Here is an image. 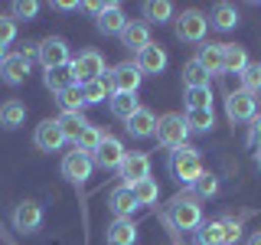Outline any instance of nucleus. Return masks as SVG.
<instances>
[{
  "label": "nucleus",
  "instance_id": "31",
  "mask_svg": "<svg viewBox=\"0 0 261 245\" xmlns=\"http://www.w3.org/2000/svg\"><path fill=\"white\" fill-rule=\"evenodd\" d=\"M101 141H105V134H101V131H98L95 125H88V128L79 134V141H75V151L88 154V157H95V151L101 147Z\"/></svg>",
  "mask_w": 261,
  "mask_h": 245
},
{
  "label": "nucleus",
  "instance_id": "39",
  "mask_svg": "<svg viewBox=\"0 0 261 245\" xmlns=\"http://www.w3.org/2000/svg\"><path fill=\"white\" fill-rule=\"evenodd\" d=\"M36 13H39L36 0H16V4H13V16H16V20H33Z\"/></svg>",
  "mask_w": 261,
  "mask_h": 245
},
{
  "label": "nucleus",
  "instance_id": "13",
  "mask_svg": "<svg viewBox=\"0 0 261 245\" xmlns=\"http://www.w3.org/2000/svg\"><path fill=\"white\" fill-rule=\"evenodd\" d=\"M124 131H127L130 137H137V141H144V137H153V134H157V114L141 105V108H137V111L124 121Z\"/></svg>",
  "mask_w": 261,
  "mask_h": 245
},
{
  "label": "nucleus",
  "instance_id": "46",
  "mask_svg": "<svg viewBox=\"0 0 261 245\" xmlns=\"http://www.w3.org/2000/svg\"><path fill=\"white\" fill-rule=\"evenodd\" d=\"M258 170H261V151H258Z\"/></svg>",
  "mask_w": 261,
  "mask_h": 245
},
{
  "label": "nucleus",
  "instance_id": "40",
  "mask_svg": "<svg viewBox=\"0 0 261 245\" xmlns=\"http://www.w3.org/2000/svg\"><path fill=\"white\" fill-rule=\"evenodd\" d=\"M16 39V20L13 16H0V46H10Z\"/></svg>",
  "mask_w": 261,
  "mask_h": 245
},
{
  "label": "nucleus",
  "instance_id": "24",
  "mask_svg": "<svg viewBox=\"0 0 261 245\" xmlns=\"http://www.w3.org/2000/svg\"><path fill=\"white\" fill-rule=\"evenodd\" d=\"M108 105H111V114H114V118H121V121H127L130 114H134L137 108H141L137 95H127V92H111Z\"/></svg>",
  "mask_w": 261,
  "mask_h": 245
},
{
  "label": "nucleus",
  "instance_id": "18",
  "mask_svg": "<svg viewBox=\"0 0 261 245\" xmlns=\"http://www.w3.org/2000/svg\"><path fill=\"white\" fill-rule=\"evenodd\" d=\"M95 27H98V33H105V36H121L124 27H127V16H124V10H121L118 4H111L108 10L95 20Z\"/></svg>",
  "mask_w": 261,
  "mask_h": 245
},
{
  "label": "nucleus",
  "instance_id": "42",
  "mask_svg": "<svg viewBox=\"0 0 261 245\" xmlns=\"http://www.w3.org/2000/svg\"><path fill=\"white\" fill-rule=\"evenodd\" d=\"M251 144H261V114H255V121H251V134H248Z\"/></svg>",
  "mask_w": 261,
  "mask_h": 245
},
{
  "label": "nucleus",
  "instance_id": "43",
  "mask_svg": "<svg viewBox=\"0 0 261 245\" xmlns=\"http://www.w3.org/2000/svg\"><path fill=\"white\" fill-rule=\"evenodd\" d=\"M56 10H75V4H72V0H59V4H53Z\"/></svg>",
  "mask_w": 261,
  "mask_h": 245
},
{
  "label": "nucleus",
  "instance_id": "3",
  "mask_svg": "<svg viewBox=\"0 0 261 245\" xmlns=\"http://www.w3.org/2000/svg\"><path fill=\"white\" fill-rule=\"evenodd\" d=\"M170 226L176 232H196L202 226V209L196 203V196H176L170 206Z\"/></svg>",
  "mask_w": 261,
  "mask_h": 245
},
{
  "label": "nucleus",
  "instance_id": "41",
  "mask_svg": "<svg viewBox=\"0 0 261 245\" xmlns=\"http://www.w3.org/2000/svg\"><path fill=\"white\" fill-rule=\"evenodd\" d=\"M239 235H242L239 223H235V219H222V242L232 245V242H239Z\"/></svg>",
  "mask_w": 261,
  "mask_h": 245
},
{
  "label": "nucleus",
  "instance_id": "15",
  "mask_svg": "<svg viewBox=\"0 0 261 245\" xmlns=\"http://www.w3.org/2000/svg\"><path fill=\"white\" fill-rule=\"evenodd\" d=\"M108 206H111V212H114V219H130L137 209V200H134V193H130V186H114L111 190V196H108Z\"/></svg>",
  "mask_w": 261,
  "mask_h": 245
},
{
  "label": "nucleus",
  "instance_id": "21",
  "mask_svg": "<svg viewBox=\"0 0 261 245\" xmlns=\"http://www.w3.org/2000/svg\"><path fill=\"white\" fill-rule=\"evenodd\" d=\"M108 245H137L134 219H114L108 226Z\"/></svg>",
  "mask_w": 261,
  "mask_h": 245
},
{
  "label": "nucleus",
  "instance_id": "12",
  "mask_svg": "<svg viewBox=\"0 0 261 245\" xmlns=\"http://www.w3.org/2000/svg\"><path fill=\"white\" fill-rule=\"evenodd\" d=\"M121 177H124V186H137L141 180H150V157L141 151L127 154L121 163Z\"/></svg>",
  "mask_w": 261,
  "mask_h": 245
},
{
  "label": "nucleus",
  "instance_id": "36",
  "mask_svg": "<svg viewBox=\"0 0 261 245\" xmlns=\"http://www.w3.org/2000/svg\"><path fill=\"white\" fill-rule=\"evenodd\" d=\"M183 118H186V125H190V131H212V125H216L212 108L209 111H186Z\"/></svg>",
  "mask_w": 261,
  "mask_h": 245
},
{
  "label": "nucleus",
  "instance_id": "44",
  "mask_svg": "<svg viewBox=\"0 0 261 245\" xmlns=\"http://www.w3.org/2000/svg\"><path fill=\"white\" fill-rule=\"evenodd\" d=\"M248 245H261V232H255V235H251V239H248Z\"/></svg>",
  "mask_w": 261,
  "mask_h": 245
},
{
  "label": "nucleus",
  "instance_id": "16",
  "mask_svg": "<svg viewBox=\"0 0 261 245\" xmlns=\"http://www.w3.org/2000/svg\"><path fill=\"white\" fill-rule=\"evenodd\" d=\"M0 79H4L7 85H23V82L30 79V62L23 59L20 53H10L0 62Z\"/></svg>",
  "mask_w": 261,
  "mask_h": 245
},
{
  "label": "nucleus",
  "instance_id": "2",
  "mask_svg": "<svg viewBox=\"0 0 261 245\" xmlns=\"http://www.w3.org/2000/svg\"><path fill=\"white\" fill-rule=\"evenodd\" d=\"M157 144L167 147V151H176V147H186V141H190V125H186L183 114L170 111L163 114V118H157Z\"/></svg>",
  "mask_w": 261,
  "mask_h": 245
},
{
  "label": "nucleus",
  "instance_id": "45",
  "mask_svg": "<svg viewBox=\"0 0 261 245\" xmlns=\"http://www.w3.org/2000/svg\"><path fill=\"white\" fill-rule=\"evenodd\" d=\"M7 56H10V53H7V46H0V62H4Z\"/></svg>",
  "mask_w": 261,
  "mask_h": 245
},
{
  "label": "nucleus",
  "instance_id": "34",
  "mask_svg": "<svg viewBox=\"0 0 261 245\" xmlns=\"http://www.w3.org/2000/svg\"><path fill=\"white\" fill-rule=\"evenodd\" d=\"M82 95H85V105H98V102H105V98H111L108 79H95V82H88V85H82Z\"/></svg>",
  "mask_w": 261,
  "mask_h": 245
},
{
  "label": "nucleus",
  "instance_id": "26",
  "mask_svg": "<svg viewBox=\"0 0 261 245\" xmlns=\"http://www.w3.org/2000/svg\"><path fill=\"white\" fill-rule=\"evenodd\" d=\"M59 108L62 114H82V108H85V95H82V85H72L65 88V92H59Z\"/></svg>",
  "mask_w": 261,
  "mask_h": 245
},
{
  "label": "nucleus",
  "instance_id": "11",
  "mask_svg": "<svg viewBox=\"0 0 261 245\" xmlns=\"http://www.w3.org/2000/svg\"><path fill=\"white\" fill-rule=\"evenodd\" d=\"M43 226V206L39 203H16V209H13V229L16 232H23V235H30V232H36V229Z\"/></svg>",
  "mask_w": 261,
  "mask_h": 245
},
{
  "label": "nucleus",
  "instance_id": "6",
  "mask_svg": "<svg viewBox=\"0 0 261 245\" xmlns=\"http://www.w3.org/2000/svg\"><path fill=\"white\" fill-rule=\"evenodd\" d=\"M141 69H137V62H118L114 69L108 72V85L111 92H127V95H137V88H141Z\"/></svg>",
  "mask_w": 261,
  "mask_h": 245
},
{
  "label": "nucleus",
  "instance_id": "32",
  "mask_svg": "<svg viewBox=\"0 0 261 245\" xmlns=\"http://www.w3.org/2000/svg\"><path fill=\"white\" fill-rule=\"evenodd\" d=\"M186 111H209L212 108V88H186Z\"/></svg>",
  "mask_w": 261,
  "mask_h": 245
},
{
  "label": "nucleus",
  "instance_id": "7",
  "mask_svg": "<svg viewBox=\"0 0 261 245\" xmlns=\"http://www.w3.org/2000/svg\"><path fill=\"white\" fill-rule=\"evenodd\" d=\"M225 114H228V121H235V125L255 121V114H258V102H255V95L245 92V88L232 92V95L225 98Z\"/></svg>",
  "mask_w": 261,
  "mask_h": 245
},
{
  "label": "nucleus",
  "instance_id": "30",
  "mask_svg": "<svg viewBox=\"0 0 261 245\" xmlns=\"http://www.w3.org/2000/svg\"><path fill=\"white\" fill-rule=\"evenodd\" d=\"M183 85L186 88H209V72L202 69L196 59H190L183 65Z\"/></svg>",
  "mask_w": 261,
  "mask_h": 245
},
{
  "label": "nucleus",
  "instance_id": "19",
  "mask_svg": "<svg viewBox=\"0 0 261 245\" xmlns=\"http://www.w3.org/2000/svg\"><path fill=\"white\" fill-rule=\"evenodd\" d=\"M121 46L130 49V53H141V49H147V46H150V27H147V23H130L127 20L124 33H121Z\"/></svg>",
  "mask_w": 261,
  "mask_h": 245
},
{
  "label": "nucleus",
  "instance_id": "23",
  "mask_svg": "<svg viewBox=\"0 0 261 245\" xmlns=\"http://www.w3.org/2000/svg\"><path fill=\"white\" fill-rule=\"evenodd\" d=\"M209 27H216V30H222V33L235 30V27H239V10H235L232 4H216V7H212V13H209Z\"/></svg>",
  "mask_w": 261,
  "mask_h": 245
},
{
  "label": "nucleus",
  "instance_id": "27",
  "mask_svg": "<svg viewBox=\"0 0 261 245\" xmlns=\"http://www.w3.org/2000/svg\"><path fill=\"white\" fill-rule=\"evenodd\" d=\"M245 65H248V53H245V46H235V43H225V59H222V72H245Z\"/></svg>",
  "mask_w": 261,
  "mask_h": 245
},
{
  "label": "nucleus",
  "instance_id": "28",
  "mask_svg": "<svg viewBox=\"0 0 261 245\" xmlns=\"http://www.w3.org/2000/svg\"><path fill=\"white\" fill-rule=\"evenodd\" d=\"M144 16L147 23H170L173 20V4H167V0H147L144 4Z\"/></svg>",
  "mask_w": 261,
  "mask_h": 245
},
{
  "label": "nucleus",
  "instance_id": "5",
  "mask_svg": "<svg viewBox=\"0 0 261 245\" xmlns=\"http://www.w3.org/2000/svg\"><path fill=\"white\" fill-rule=\"evenodd\" d=\"M72 72H75V82L79 85H88L95 79H105V56L95 53V49H85L72 59Z\"/></svg>",
  "mask_w": 261,
  "mask_h": 245
},
{
  "label": "nucleus",
  "instance_id": "22",
  "mask_svg": "<svg viewBox=\"0 0 261 245\" xmlns=\"http://www.w3.org/2000/svg\"><path fill=\"white\" fill-rule=\"evenodd\" d=\"M43 82H46V88L49 92H65V88H72V85H79L75 82V72H72V65H59V69H46V76H43Z\"/></svg>",
  "mask_w": 261,
  "mask_h": 245
},
{
  "label": "nucleus",
  "instance_id": "37",
  "mask_svg": "<svg viewBox=\"0 0 261 245\" xmlns=\"http://www.w3.org/2000/svg\"><path fill=\"white\" fill-rule=\"evenodd\" d=\"M242 88L245 92H261V62H248L245 65V72H242Z\"/></svg>",
  "mask_w": 261,
  "mask_h": 245
},
{
  "label": "nucleus",
  "instance_id": "35",
  "mask_svg": "<svg viewBox=\"0 0 261 245\" xmlns=\"http://www.w3.org/2000/svg\"><path fill=\"white\" fill-rule=\"evenodd\" d=\"M196 232H199V245H225L222 242V219H212V223L199 226Z\"/></svg>",
  "mask_w": 261,
  "mask_h": 245
},
{
  "label": "nucleus",
  "instance_id": "17",
  "mask_svg": "<svg viewBox=\"0 0 261 245\" xmlns=\"http://www.w3.org/2000/svg\"><path fill=\"white\" fill-rule=\"evenodd\" d=\"M137 69H141V76H160L163 69H167V53H163L160 46H147V49H141L137 53Z\"/></svg>",
  "mask_w": 261,
  "mask_h": 245
},
{
  "label": "nucleus",
  "instance_id": "20",
  "mask_svg": "<svg viewBox=\"0 0 261 245\" xmlns=\"http://www.w3.org/2000/svg\"><path fill=\"white\" fill-rule=\"evenodd\" d=\"M222 59H225V43H199V53H196V62L209 72H222Z\"/></svg>",
  "mask_w": 261,
  "mask_h": 245
},
{
  "label": "nucleus",
  "instance_id": "10",
  "mask_svg": "<svg viewBox=\"0 0 261 245\" xmlns=\"http://www.w3.org/2000/svg\"><path fill=\"white\" fill-rule=\"evenodd\" d=\"M124 157H127L124 144H121L118 137H108V134H105V141H101V147L95 151L92 160H95V167H101V170H121Z\"/></svg>",
  "mask_w": 261,
  "mask_h": 245
},
{
  "label": "nucleus",
  "instance_id": "33",
  "mask_svg": "<svg viewBox=\"0 0 261 245\" xmlns=\"http://www.w3.org/2000/svg\"><path fill=\"white\" fill-rule=\"evenodd\" d=\"M130 193H134L137 206H153L160 196V186H157V180H141L137 186H130Z\"/></svg>",
  "mask_w": 261,
  "mask_h": 245
},
{
  "label": "nucleus",
  "instance_id": "4",
  "mask_svg": "<svg viewBox=\"0 0 261 245\" xmlns=\"http://www.w3.org/2000/svg\"><path fill=\"white\" fill-rule=\"evenodd\" d=\"M206 30H209V16L199 10H183L176 16V36L183 43H206Z\"/></svg>",
  "mask_w": 261,
  "mask_h": 245
},
{
  "label": "nucleus",
  "instance_id": "14",
  "mask_svg": "<svg viewBox=\"0 0 261 245\" xmlns=\"http://www.w3.org/2000/svg\"><path fill=\"white\" fill-rule=\"evenodd\" d=\"M33 141H36V147H39V151L53 154V151H59V147L65 144V134H62V128H59V121H56V118H46L43 125L36 128Z\"/></svg>",
  "mask_w": 261,
  "mask_h": 245
},
{
  "label": "nucleus",
  "instance_id": "38",
  "mask_svg": "<svg viewBox=\"0 0 261 245\" xmlns=\"http://www.w3.org/2000/svg\"><path fill=\"white\" fill-rule=\"evenodd\" d=\"M193 190H196V196H202V200H209V196H216L219 193V180L212 177V174H202L199 180L193 183Z\"/></svg>",
  "mask_w": 261,
  "mask_h": 245
},
{
  "label": "nucleus",
  "instance_id": "9",
  "mask_svg": "<svg viewBox=\"0 0 261 245\" xmlns=\"http://www.w3.org/2000/svg\"><path fill=\"white\" fill-rule=\"evenodd\" d=\"M39 62L43 69H59V65H72V56H69V43L62 36H49L39 43Z\"/></svg>",
  "mask_w": 261,
  "mask_h": 245
},
{
  "label": "nucleus",
  "instance_id": "8",
  "mask_svg": "<svg viewBox=\"0 0 261 245\" xmlns=\"http://www.w3.org/2000/svg\"><path fill=\"white\" fill-rule=\"evenodd\" d=\"M92 170H95V160L88 157V154H82V151H72V154L62 157V177L69 180V183H79V186L88 183Z\"/></svg>",
  "mask_w": 261,
  "mask_h": 245
},
{
  "label": "nucleus",
  "instance_id": "29",
  "mask_svg": "<svg viewBox=\"0 0 261 245\" xmlns=\"http://www.w3.org/2000/svg\"><path fill=\"white\" fill-rule=\"evenodd\" d=\"M59 128H62V134H65V141H72L75 144L79 141V134L88 128V121H85V114H59Z\"/></svg>",
  "mask_w": 261,
  "mask_h": 245
},
{
  "label": "nucleus",
  "instance_id": "1",
  "mask_svg": "<svg viewBox=\"0 0 261 245\" xmlns=\"http://www.w3.org/2000/svg\"><path fill=\"white\" fill-rule=\"evenodd\" d=\"M167 170L170 177L179 180V183H196L206 170H202V157L196 147H176V151H170V160H167Z\"/></svg>",
  "mask_w": 261,
  "mask_h": 245
},
{
  "label": "nucleus",
  "instance_id": "25",
  "mask_svg": "<svg viewBox=\"0 0 261 245\" xmlns=\"http://www.w3.org/2000/svg\"><path fill=\"white\" fill-rule=\"evenodd\" d=\"M23 121H27V105H23V102H16V98H13V102L0 105V125H4L7 131H16Z\"/></svg>",
  "mask_w": 261,
  "mask_h": 245
}]
</instances>
